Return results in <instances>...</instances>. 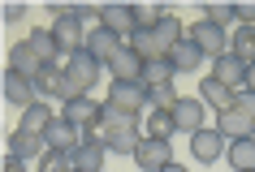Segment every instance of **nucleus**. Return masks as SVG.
Returning a JSON list of instances; mask_svg holds the SVG:
<instances>
[{
	"instance_id": "1",
	"label": "nucleus",
	"mask_w": 255,
	"mask_h": 172,
	"mask_svg": "<svg viewBox=\"0 0 255 172\" xmlns=\"http://www.w3.org/2000/svg\"><path fill=\"white\" fill-rule=\"evenodd\" d=\"M138 142H143L138 120H134V116H121V112H113V108H108V125H104V146H108V155H130V159H134Z\"/></svg>"
},
{
	"instance_id": "2",
	"label": "nucleus",
	"mask_w": 255,
	"mask_h": 172,
	"mask_svg": "<svg viewBox=\"0 0 255 172\" xmlns=\"http://www.w3.org/2000/svg\"><path fill=\"white\" fill-rule=\"evenodd\" d=\"M61 116L74 120V125H82V129H100V133H104V125H108V104L91 99V95H78V99H69V104H65Z\"/></svg>"
},
{
	"instance_id": "3",
	"label": "nucleus",
	"mask_w": 255,
	"mask_h": 172,
	"mask_svg": "<svg viewBox=\"0 0 255 172\" xmlns=\"http://www.w3.org/2000/svg\"><path fill=\"white\" fill-rule=\"evenodd\" d=\"M104 104L113 108V112H121V116H138L143 104H147V86H143V82H113Z\"/></svg>"
},
{
	"instance_id": "4",
	"label": "nucleus",
	"mask_w": 255,
	"mask_h": 172,
	"mask_svg": "<svg viewBox=\"0 0 255 172\" xmlns=\"http://www.w3.org/2000/svg\"><path fill=\"white\" fill-rule=\"evenodd\" d=\"M186 35H190V43H195L203 56H212V60L229 52V30H225V26H216V22H208V17H199V22H195Z\"/></svg>"
},
{
	"instance_id": "5",
	"label": "nucleus",
	"mask_w": 255,
	"mask_h": 172,
	"mask_svg": "<svg viewBox=\"0 0 255 172\" xmlns=\"http://www.w3.org/2000/svg\"><path fill=\"white\" fill-rule=\"evenodd\" d=\"M134 164L138 172H164L169 164H173V146H169V138H143L134 151Z\"/></svg>"
},
{
	"instance_id": "6",
	"label": "nucleus",
	"mask_w": 255,
	"mask_h": 172,
	"mask_svg": "<svg viewBox=\"0 0 255 172\" xmlns=\"http://www.w3.org/2000/svg\"><path fill=\"white\" fill-rule=\"evenodd\" d=\"M52 39H56V48H61V56H74V52H82V48H87V30H82V22H78V13L74 17H56L52 26Z\"/></svg>"
},
{
	"instance_id": "7",
	"label": "nucleus",
	"mask_w": 255,
	"mask_h": 172,
	"mask_svg": "<svg viewBox=\"0 0 255 172\" xmlns=\"http://www.w3.org/2000/svg\"><path fill=\"white\" fill-rule=\"evenodd\" d=\"M0 91H4V104L13 108H30L39 104V91H35V82L26 73H17V69H4V78H0Z\"/></svg>"
},
{
	"instance_id": "8",
	"label": "nucleus",
	"mask_w": 255,
	"mask_h": 172,
	"mask_svg": "<svg viewBox=\"0 0 255 172\" xmlns=\"http://www.w3.org/2000/svg\"><path fill=\"white\" fill-rule=\"evenodd\" d=\"M100 69H104V65H100V60H95V56L87 52V48H82V52H74V56L65 60V73H69V82L78 86V95H87V91L95 86Z\"/></svg>"
},
{
	"instance_id": "9",
	"label": "nucleus",
	"mask_w": 255,
	"mask_h": 172,
	"mask_svg": "<svg viewBox=\"0 0 255 172\" xmlns=\"http://www.w3.org/2000/svg\"><path fill=\"white\" fill-rule=\"evenodd\" d=\"M225 151H229V146H225V133H221V129H199V133H190V155L199 159V164H216Z\"/></svg>"
},
{
	"instance_id": "10",
	"label": "nucleus",
	"mask_w": 255,
	"mask_h": 172,
	"mask_svg": "<svg viewBox=\"0 0 255 172\" xmlns=\"http://www.w3.org/2000/svg\"><path fill=\"white\" fill-rule=\"evenodd\" d=\"M216 129L225 133L229 142H238V138H255V116L238 104V108H229V112H221V116H216Z\"/></svg>"
},
{
	"instance_id": "11",
	"label": "nucleus",
	"mask_w": 255,
	"mask_h": 172,
	"mask_svg": "<svg viewBox=\"0 0 255 172\" xmlns=\"http://www.w3.org/2000/svg\"><path fill=\"white\" fill-rule=\"evenodd\" d=\"M43 142L52 146V151H78L82 146V125H74V120H65V116H56L52 125H48V133H43Z\"/></svg>"
},
{
	"instance_id": "12",
	"label": "nucleus",
	"mask_w": 255,
	"mask_h": 172,
	"mask_svg": "<svg viewBox=\"0 0 255 172\" xmlns=\"http://www.w3.org/2000/svg\"><path fill=\"white\" fill-rule=\"evenodd\" d=\"M203 99L199 95H182L173 104V120H177V133H199L203 129Z\"/></svg>"
},
{
	"instance_id": "13",
	"label": "nucleus",
	"mask_w": 255,
	"mask_h": 172,
	"mask_svg": "<svg viewBox=\"0 0 255 172\" xmlns=\"http://www.w3.org/2000/svg\"><path fill=\"white\" fill-rule=\"evenodd\" d=\"M108 69H113V82H143V69H147V60H143L134 48H121V52L108 60Z\"/></svg>"
},
{
	"instance_id": "14",
	"label": "nucleus",
	"mask_w": 255,
	"mask_h": 172,
	"mask_svg": "<svg viewBox=\"0 0 255 172\" xmlns=\"http://www.w3.org/2000/svg\"><path fill=\"white\" fill-rule=\"evenodd\" d=\"M212 78L225 82V86H234V91H242V86H247V60L234 56V52L216 56V60H212Z\"/></svg>"
},
{
	"instance_id": "15",
	"label": "nucleus",
	"mask_w": 255,
	"mask_h": 172,
	"mask_svg": "<svg viewBox=\"0 0 255 172\" xmlns=\"http://www.w3.org/2000/svg\"><path fill=\"white\" fill-rule=\"evenodd\" d=\"M100 26H108V30L121 39V48H126L130 30L138 26V22H134V4H104V17H100Z\"/></svg>"
},
{
	"instance_id": "16",
	"label": "nucleus",
	"mask_w": 255,
	"mask_h": 172,
	"mask_svg": "<svg viewBox=\"0 0 255 172\" xmlns=\"http://www.w3.org/2000/svg\"><path fill=\"white\" fill-rule=\"evenodd\" d=\"M151 39H156V48H160V52L169 56V52L177 48V43L186 39V26H182V22H177V17L169 13V9H164V13H160V22L151 26Z\"/></svg>"
},
{
	"instance_id": "17",
	"label": "nucleus",
	"mask_w": 255,
	"mask_h": 172,
	"mask_svg": "<svg viewBox=\"0 0 255 172\" xmlns=\"http://www.w3.org/2000/svg\"><path fill=\"white\" fill-rule=\"evenodd\" d=\"M87 52H91L100 65H108V60L121 52V39H117L108 26H91V30H87Z\"/></svg>"
},
{
	"instance_id": "18",
	"label": "nucleus",
	"mask_w": 255,
	"mask_h": 172,
	"mask_svg": "<svg viewBox=\"0 0 255 172\" xmlns=\"http://www.w3.org/2000/svg\"><path fill=\"white\" fill-rule=\"evenodd\" d=\"M43 151H48V142H43V133H30V129H13L9 133V151L4 155H17V159H39Z\"/></svg>"
},
{
	"instance_id": "19",
	"label": "nucleus",
	"mask_w": 255,
	"mask_h": 172,
	"mask_svg": "<svg viewBox=\"0 0 255 172\" xmlns=\"http://www.w3.org/2000/svg\"><path fill=\"white\" fill-rule=\"evenodd\" d=\"M199 99H203V104H212L216 112L238 108V91H234V86H225V82H216V78H203V82H199Z\"/></svg>"
},
{
	"instance_id": "20",
	"label": "nucleus",
	"mask_w": 255,
	"mask_h": 172,
	"mask_svg": "<svg viewBox=\"0 0 255 172\" xmlns=\"http://www.w3.org/2000/svg\"><path fill=\"white\" fill-rule=\"evenodd\" d=\"M39 65H43V56L30 48V39H22V43H13V48H9V69H17V73L35 78V73H39Z\"/></svg>"
},
{
	"instance_id": "21",
	"label": "nucleus",
	"mask_w": 255,
	"mask_h": 172,
	"mask_svg": "<svg viewBox=\"0 0 255 172\" xmlns=\"http://www.w3.org/2000/svg\"><path fill=\"white\" fill-rule=\"evenodd\" d=\"M169 60H173V69H177V73H199V65L208 60V56H203L199 48L190 43V35H186V39H182V43L173 48V52H169Z\"/></svg>"
},
{
	"instance_id": "22",
	"label": "nucleus",
	"mask_w": 255,
	"mask_h": 172,
	"mask_svg": "<svg viewBox=\"0 0 255 172\" xmlns=\"http://www.w3.org/2000/svg\"><path fill=\"white\" fill-rule=\"evenodd\" d=\"M147 138H173L177 133V120H173V108H147V125H143Z\"/></svg>"
},
{
	"instance_id": "23",
	"label": "nucleus",
	"mask_w": 255,
	"mask_h": 172,
	"mask_svg": "<svg viewBox=\"0 0 255 172\" xmlns=\"http://www.w3.org/2000/svg\"><path fill=\"white\" fill-rule=\"evenodd\" d=\"M52 108L48 104H30L22 108V120H17V129H30V133H48V125H52Z\"/></svg>"
},
{
	"instance_id": "24",
	"label": "nucleus",
	"mask_w": 255,
	"mask_h": 172,
	"mask_svg": "<svg viewBox=\"0 0 255 172\" xmlns=\"http://www.w3.org/2000/svg\"><path fill=\"white\" fill-rule=\"evenodd\" d=\"M229 164L234 172H255V138H238V142H229Z\"/></svg>"
},
{
	"instance_id": "25",
	"label": "nucleus",
	"mask_w": 255,
	"mask_h": 172,
	"mask_svg": "<svg viewBox=\"0 0 255 172\" xmlns=\"http://www.w3.org/2000/svg\"><path fill=\"white\" fill-rule=\"evenodd\" d=\"M61 73H65V60H43V65H39V73L30 78V82H35V91H39V99H43V95H52V86L61 82Z\"/></svg>"
},
{
	"instance_id": "26",
	"label": "nucleus",
	"mask_w": 255,
	"mask_h": 172,
	"mask_svg": "<svg viewBox=\"0 0 255 172\" xmlns=\"http://www.w3.org/2000/svg\"><path fill=\"white\" fill-rule=\"evenodd\" d=\"M229 52L242 56L247 65L255 60V26H234V35H229Z\"/></svg>"
},
{
	"instance_id": "27",
	"label": "nucleus",
	"mask_w": 255,
	"mask_h": 172,
	"mask_svg": "<svg viewBox=\"0 0 255 172\" xmlns=\"http://www.w3.org/2000/svg\"><path fill=\"white\" fill-rule=\"evenodd\" d=\"M173 60L169 56H151L147 60V69H143V86H160V82H173Z\"/></svg>"
},
{
	"instance_id": "28",
	"label": "nucleus",
	"mask_w": 255,
	"mask_h": 172,
	"mask_svg": "<svg viewBox=\"0 0 255 172\" xmlns=\"http://www.w3.org/2000/svg\"><path fill=\"white\" fill-rule=\"evenodd\" d=\"M39 172H74V155H69V151H52V146H48V151L39 155Z\"/></svg>"
},
{
	"instance_id": "29",
	"label": "nucleus",
	"mask_w": 255,
	"mask_h": 172,
	"mask_svg": "<svg viewBox=\"0 0 255 172\" xmlns=\"http://www.w3.org/2000/svg\"><path fill=\"white\" fill-rule=\"evenodd\" d=\"M30 48H35L43 60H65L61 48H56V39H52V30H35V35H30Z\"/></svg>"
},
{
	"instance_id": "30",
	"label": "nucleus",
	"mask_w": 255,
	"mask_h": 172,
	"mask_svg": "<svg viewBox=\"0 0 255 172\" xmlns=\"http://www.w3.org/2000/svg\"><path fill=\"white\" fill-rule=\"evenodd\" d=\"M182 95L173 91V82H160V86H147V104L151 108H173Z\"/></svg>"
},
{
	"instance_id": "31",
	"label": "nucleus",
	"mask_w": 255,
	"mask_h": 172,
	"mask_svg": "<svg viewBox=\"0 0 255 172\" xmlns=\"http://www.w3.org/2000/svg\"><path fill=\"white\" fill-rule=\"evenodd\" d=\"M203 17H208V22H216V26H238L234 4H208V9H203Z\"/></svg>"
},
{
	"instance_id": "32",
	"label": "nucleus",
	"mask_w": 255,
	"mask_h": 172,
	"mask_svg": "<svg viewBox=\"0 0 255 172\" xmlns=\"http://www.w3.org/2000/svg\"><path fill=\"white\" fill-rule=\"evenodd\" d=\"M238 13V26H255V4H234Z\"/></svg>"
},
{
	"instance_id": "33",
	"label": "nucleus",
	"mask_w": 255,
	"mask_h": 172,
	"mask_svg": "<svg viewBox=\"0 0 255 172\" xmlns=\"http://www.w3.org/2000/svg\"><path fill=\"white\" fill-rule=\"evenodd\" d=\"M0 172H26V159H17V155H4Z\"/></svg>"
},
{
	"instance_id": "34",
	"label": "nucleus",
	"mask_w": 255,
	"mask_h": 172,
	"mask_svg": "<svg viewBox=\"0 0 255 172\" xmlns=\"http://www.w3.org/2000/svg\"><path fill=\"white\" fill-rule=\"evenodd\" d=\"M22 17H26L22 4H4V22H22Z\"/></svg>"
},
{
	"instance_id": "35",
	"label": "nucleus",
	"mask_w": 255,
	"mask_h": 172,
	"mask_svg": "<svg viewBox=\"0 0 255 172\" xmlns=\"http://www.w3.org/2000/svg\"><path fill=\"white\" fill-rule=\"evenodd\" d=\"M238 104H242V108H247V112L255 116V91H238Z\"/></svg>"
},
{
	"instance_id": "36",
	"label": "nucleus",
	"mask_w": 255,
	"mask_h": 172,
	"mask_svg": "<svg viewBox=\"0 0 255 172\" xmlns=\"http://www.w3.org/2000/svg\"><path fill=\"white\" fill-rule=\"evenodd\" d=\"M242 91H255V60L247 65V86H242Z\"/></svg>"
},
{
	"instance_id": "37",
	"label": "nucleus",
	"mask_w": 255,
	"mask_h": 172,
	"mask_svg": "<svg viewBox=\"0 0 255 172\" xmlns=\"http://www.w3.org/2000/svg\"><path fill=\"white\" fill-rule=\"evenodd\" d=\"M164 172H186V168H182V164H169V168H164Z\"/></svg>"
},
{
	"instance_id": "38",
	"label": "nucleus",
	"mask_w": 255,
	"mask_h": 172,
	"mask_svg": "<svg viewBox=\"0 0 255 172\" xmlns=\"http://www.w3.org/2000/svg\"><path fill=\"white\" fill-rule=\"evenodd\" d=\"M74 172H78V168H74Z\"/></svg>"
}]
</instances>
